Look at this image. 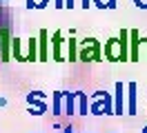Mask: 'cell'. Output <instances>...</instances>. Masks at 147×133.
Returning <instances> with one entry per match:
<instances>
[{"label": "cell", "mask_w": 147, "mask_h": 133, "mask_svg": "<svg viewBox=\"0 0 147 133\" xmlns=\"http://www.w3.org/2000/svg\"><path fill=\"white\" fill-rule=\"evenodd\" d=\"M78 60H83V62H98V60H100V42H98L96 38H85L83 42H80Z\"/></svg>", "instance_id": "cell-1"}, {"label": "cell", "mask_w": 147, "mask_h": 133, "mask_svg": "<svg viewBox=\"0 0 147 133\" xmlns=\"http://www.w3.org/2000/svg\"><path fill=\"white\" fill-rule=\"evenodd\" d=\"M105 58L109 62H125L129 60V53L125 51V47L120 44V38H109L107 42H105Z\"/></svg>", "instance_id": "cell-2"}, {"label": "cell", "mask_w": 147, "mask_h": 133, "mask_svg": "<svg viewBox=\"0 0 147 133\" xmlns=\"http://www.w3.org/2000/svg\"><path fill=\"white\" fill-rule=\"evenodd\" d=\"M92 113L94 115H102V113H114V106H111V96L107 91H98L94 93V104H92Z\"/></svg>", "instance_id": "cell-3"}, {"label": "cell", "mask_w": 147, "mask_h": 133, "mask_svg": "<svg viewBox=\"0 0 147 133\" xmlns=\"http://www.w3.org/2000/svg\"><path fill=\"white\" fill-rule=\"evenodd\" d=\"M140 42H143V40H140V31H138V29H129V44H131V49H129V60L131 62L140 60V53H138V44Z\"/></svg>", "instance_id": "cell-4"}, {"label": "cell", "mask_w": 147, "mask_h": 133, "mask_svg": "<svg viewBox=\"0 0 147 133\" xmlns=\"http://www.w3.org/2000/svg\"><path fill=\"white\" fill-rule=\"evenodd\" d=\"M29 100V104H34V109H31V113H36V115H42L47 111V104H45V96L40 93V91H34V93H29L27 96Z\"/></svg>", "instance_id": "cell-5"}, {"label": "cell", "mask_w": 147, "mask_h": 133, "mask_svg": "<svg viewBox=\"0 0 147 133\" xmlns=\"http://www.w3.org/2000/svg\"><path fill=\"white\" fill-rule=\"evenodd\" d=\"M9 40H11L9 29L7 27H0V60L2 62L9 60Z\"/></svg>", "instance_id": "cell-6"}, {"label": "cell", "mask_w": 147, "mask_h": 133, "mask_svg": "<svg viewBox=\"0 0 147 133\" xmlns=\"http://www.w3.org/2000/svg\"><path fill=\"white\" fill-rule=\"evenodd\" d=\"M60 47H63V33L60 31H54V35H51V58H54L56 62H63V53H60Z\"/></svg>", "instance_id": "cell-7"}, {"label": "cell", "mask_w": 147, "mask_h": 133, "mask_svg": "<svg viewBox=\"0 0 147 133\" xmlns=\"http://www.w3.org/2000/svg\"><path fill=\"white\" fill-rule=\"evenodd\" d=\"M47 38H49V31L47 29H42L40 33H38V60L40 62H45V60H49L47 55Z\"/></svg>", "instance_id": "cell-8"}, {"label": "cell", "mask_w": 147, "mask_h": 133, "mask_svg": "<svg viewBox=\"0 0 147 133\" xmlns=\"http://www.w3.org/2000/svg\"><path fill=\"white\" fill-rule=\"evenodd\" d=\"M127 113L136 115V82H129L127 84Z\"/></svg>", "instance_id": "cell-9"}, {"label": "cell", "mask_w": 147, "mask_h": 133, "mask_svg": "<svg viewBox=\"0 0 147 133\" xmlns=\"http://www.w3.org/2000/svg\"><path fill=\"white\" fill-rule=\"evenodd\" d=\"M127 87H123V82H116V98H114V113L116 115H123V91Z\"/></svg>", "instance_id": "cell-10"}, {"label": "cell", "mask_w": 147, "mask_h": 133, "mask_svg": "<svg viewBox=\"0 0 147 133\" xmlns=\"http://www.w3.org/2000/svg\"><path fill=\"white\" fill-rule=\"evenodd\" d=\"M27 60L29 62L38 60V38H29V42H27Z\"/></svg>", "instance_id": "cell-11"}, {"label": "cell", "mask_w": 147, "mask_h": 133, "mask_svg": "<svg viewBox=\"0 0 147 133\" xmlns=\"http://www.w3.org/2000/svg\"><path fill=\"white\" fill-rule=\"evenodd\" d=\"M11 53H13V58H16V60H27V55H25V53H22V49H20V40L18 38H11Z\"/></svg>", "instance_id": "cell-12"}, {"label": "cell", "mask_w": 147, "mask_h": 133, "mask_svg": "<svg viewBox=\"0 0 147 133\" xmlns=\"http://www.w3.org/2000/svg\"><path fill=\"white\" fill-rule=\"evenodd\" d=\"M69 62H76L78 60V44H76V38H69Z\"/></svg>", "instance_id": "cell-13"}, {"label": "cell", "mask_w": 147, "mask_h": 133, "mask_svg": "<svg viewBox=\"0 0 147 133\" xmlns=\"http://www.w3.org/2000/svg\"><path fill=\"white\" fill-rule=\"evenodd\" d=\"M78 113L87 115V96L85 93H78Z\"/></svg>", "instance_id": "cell-14"}, {"label": "cell", "mask_w": 147, "mask_h": 133, "mask_svg": "<svg viewBox=\"0 0 147 133\" xmlns=\"http://www.w3.org/2000/svg\"><path fill=\"white\" fill-rule=\"evenodd\" d=\"M98 9H116V0H94Z\"/></svg>", "instance_id": "cell-15"}, {"label": "cell", "mask_w": 147, "mask_h": 133, "mask_svg": "<svg viewBox=\"0 0 147 133\" xmlns=\"http://www.w3.org/2000/svg\"><path fill=\"white\" fill-rule=\"evenodd\" d=\"M49 5V0H34V9H45Z\"/></svg>", "instance_id": "cell-16"}, {"label": "cell", "mask_w": 147, "mask_h": 133, "mask_svg": "<svg viewBox=\"0 0 147 133\" xmlns=\"http://www.w3.org/2000/svg\"><path fill=\"white\" fill-rule=\"evenodd\" d=\"M92 2H94V0H78V5H80L83 9H89V7H92Z\"/></svg>", "instance_id": "cell-17"}, {"label": "cell", "mask_w": 147, "mask_h": 133, "mask_svg": "<svg viewBox=\"0 0 147 133\" xmlns=\"http://www.w3.org/2000/svg\"><path fill=\"white\" fill-rule=\"evenodd\" d=\"M134 5L138 9H147V0H134Z\"/></svg>", "instance_id": "cell-18"}, {"label": "cell", "mask_w": 147, "mask_h": 133, "mask_svg": "<svg viewBox=\"0 0 147 133\" xmlns=\"http://www.w3.org/2000/svg\"><path fill=\"white\" fill-rule=\"evenodd\" d=\"M76 5H78V0H65V7L67 9H74Z\"/></svg>", "instance_id": "cell-19"}, {"label": "cell", "mask_w": 147, "mask_h": 133, "mask_svg": "<svg viewBox=\"0 0 147 133\" xmlns=\"http://www.w3.org/2000/svg\"><path fill=\"white\" fill-rule=\"evenodd\" d=\"M54 2H56V5H54L56 9H63L65 7V0H54Z\"/></svg>", "instance_id": "cell-20"}, {"label": "cell", "mask_w": 147, "mask_h": 133, "mask_svg": "<svg viewBox=\"0 0 147 133\" xmlns=\"http://www.w3.org/2000/svg\"><path fill=\"white\" fill-rule=\"evenodd\" d=\"M27 7H29V9H34V0H27Z\"/></svg>", "instance_id": "cell-21"}, {"label": "cell", "mask_w": 147, "mask_h": 133, "mask_svg": "<svg viewBox=\"0 0 147 133\" xmlns=\"http://www.w3.org/2000/svg\"><path fill=\"white\" fill-rule=\"evenodd\" d=\"M63 133H74V131H71V126H67V129H65Z\"/></svg>", "instance_id": "cell-22"}, {"label": "cell", "mask_w": 147, "mask_h": 133, "mask_svg": "<svg viewBox=\"0 0 147 133\" xmlns=\"http://www.w3.org/2000/svg\"><path fill=\"white\" fill-rule=\"evenodd\" d=\"M143 42H145V51H147V38H145V40H143Z\"/></svg>", "instance_id": "cell-23"}, {"label": "cell", "mask_w": 147, "mask_h": 133, "mask_svg": "<svg viewBox=\"0 0 147 133\" xmlns=\"http://www.w3.org/2000/svg\"><path fill=\"white\" fill-rule=\"evenodd\" d=\"M143 133H147V126H145V129H143Z\"/></svg>", "instance_id": "cell-24"}]
</instances>
